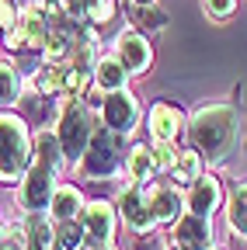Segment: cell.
Segmentation results:
<instances>
[{"label": "cell", "instance_id": "1", "mask_svg": "<svg viewBox=\"0 0 247 250\" xmlns=\"http://www.w3.org/2000/svg\"><path fill=\"white\" fill-rule=\"evenodd\" d=\"M240 118L230 104H205L188 118V139L199 156H205L209 164H223L230 149L237 146Z\"/></svg>", "mask_w": 247, "mask_h": 250}, {"label": "cell", "instance_id": "2", "mask_svg": "<svg viewBox=\"0 0 247 250\" xmlns=\"http://www.w3.org/2000/svg\"><path fill=\"white\" fill-rule=\"evenodd\" d=\"M32 164L35 146L28 136V122L11 111H0V184H21Z\"/></svg>", "mask_w": 247, "mask_h": 250}, {"label": "cell", "instance_id": "3", "mask_svg": "<svg viewBox=\"0 0 247 250\" xmlns=\"http://www.w3.org/2000/svg\"><path fill=\"white\" fill-rule=\"evenodd\" d=\"M122 139H126V136L112 132L108 125H98L94 136H90V143H87V149H84V156L77 160L80 174H84L87 181H105V177H112V174L122 167Z\"/></svg>", "mask_w": 247, "mask_h": 250}, {"label": "cell", "instance_id": "4", "mask_svg": "<svg viewBox=\"0 0 247 250\" xmlns=\"http://www.w3.org/2000/svg\"><path fill=\"white\" fill-rule=\"evenodd\" d=\"M94 115H90V108L84 104V101H70L63 111H59V129H56V136H59V146H63V156H67V164H77L80 156H84V149H87V143H90V136H94Z\"/></svg>", "mask_w": 247, "mask_h": 250}, {"label": "cell", "instance_id": "5", "mask_svg": "<svg viewBox=\"0 0 247 250\" xmlns=\"http://www.w3.org/2000/svg\"><path fill=\"white\" fill-rule=\"evenodd\" d=\"M56 170L42 167V164H32L28 167V174L21 177L18 184V205L24 212H49V202L56 195Z\"/></svg>", "mask_w": 247, "mask_h": 250}, {"label": "cell", "instance_id": "6", "mask_svg": "<svg viewBox=\"0 0 247 250\" xmlns=\"http://www.w3.org/2000/svg\"><path fill=\"white\" fill-rule=\"evenodd\" d=\"M118 215H122V223H126L133 233H150L153 226H157V219H153V212H150L146 184L129 181L126 188H122V195H118Z\"/></svg>", "mask_w": 247, "mask_h": 250}, {"label": "cell", "instance_id": "7", "mask_svg": "<svg viewBox=\"0 0 247 250\" xmlns=\"http://www.w3.org/2000/svg\"><path fill=\"white\" fill-rule=\"evenodd\" d=\"M101 122L108 125L112 132L118 136H129L136 129V122H139V101H136V94L126 87V90H112L105 104H101Z\"/></svg>", "mask_w": 247, "mask_h": 250}, {"label": "cell", "instance_id": "8", "mask_svg": "<svg viewBox=\"0 0 247 250\" xmlns=\"http://www.w3.org/2000/svg\"><path fill=\"white\" fill-rule=\"evenodd\" d=\"M115 219L118 212L108 205V202H87L84 212H80V226L87 233V243H98L105 250H115Z\"/></svg>", "mask_w": 247, "mask_h": 250}, {"label": "cell", "instance_id": "9", "mask_svg": "<svg viewBox=\"0 0 247 250\" xmlns=\"http://www.w3.org/2000/svg\"><path fill=\"white\" fill-rule=\"evenodd\" d=\"M115 59H118L129 73H143V70H150V62H153L150 39L139 35V31H122V35L115 39Z\"/></svg>", "mask_w": 247, "mask_h": 250}, {"label": "cell", "instance_id": "10", "mask_svg": "<svg viewBox=\"0 0 247 250\" xmlns=\"http://www.w3.org/2000/svg\"><path fill=\"white\" fill-rule=\"evenodd\" d=\"M220 202H223V188H220V181H216L212 174H199L188 184V198H184V208L188 212L209 219L216 208H220Z\"/></svg>", "mask_w": 247, "mask_h": 250}, {"label": "cell", "instance_id": "11", "mask_svg": "<svg viewBox=\"0 0 247 250\" xmlns=\"http://www.w3.org/2000/svg\"><path fill=\"white\" fill-rule=\"evenodd\" d=\"M146 198H150V212L157 223L164 226H174L178 219L184 215V202L178 195V184H146Z\"/></svg>", "mask_w": 247, "mask_h": 250}, {"label": "cell", "instance_id": "12", "mask_svg": "<svg viewBox=\"0 0 247 250\" xmlns=\"http://www.w3.org/2000/svg\"><path fill=\"white\" fill-rule=\"evenodd\" d=\"M184 129V111L171 101H157L150 108V139L153 143H174Z\"/></svg>", "mask_w": 247, "mask_h": 250}, {"label": "cell", "instance_id": "13", "mask_svg": "<svg viewBox=\"0 0 247 250\" xmlns=\"http://www.w3.org/2000/svg\"><path fill=\"white\" fill-rule=\"evenodd\" d=\"M174 243L184 247V250H209L212 247V226H209V219L205 215H181L178 223H174Z\"/></svg>", "mask_w": 247, "mask_h": 250}, {"label": "cell", "instance_id": "14", "mask_svg": "<svg viewBox=\"0 0 247 250\" xmlns=\"http://www.w3.org/2000/svg\"><path fill=\"white\" fill-rule=\"evenodd\" d=\"M52 18L45 14V7L39 4V0H32V4H24L21 11H18V24H21V31H24V39H28V45L32 49H42L45 45V39H49V24Z\"/></svg>", "mask_w": 247, "mask_h": 250}, {"label": "cell", "instance_id": "15", "mask_svg": "<svg viewBox=\"0 0 247 250\" xmlns=\"http://www.w3.org/2000/svg\"><path fill=\"white\" fill-rule=\"evenodd\" d=\"M21 240H24V250H63L56 240V223H49L42 212H28Z\"/></svg>", "mask_w": 247, "mask_h": 250}, {"label": "cell", "instance_id": "16", "mask_svg": "<svg viewBox=\"0 0 247 250\" xmlns=\"http://www.w3.org/2000/svg\"><path fill=\"white\" fill-rule=\"evenodd\" d=\"M84 195H80V188L73 184H56V195L49 202V215H52V223H63V219H80L84 212Z\"/></svg>", "mask_w": 247, "mask_h": 250}, {"label": "cell", "instance_id": "17", "mask_svg": "<svg viewBox=\"0 0 247 250\" xmlns=\"http://www.w3.org/2000/svg\"><path fill=\"white\" fill-rule=\"evenodd\" d=\"M32 146H35V164H42V167H49L56 174L67 167V156H63V146H59V136L56 132L39 129V136L32 139Z\"/></svg>", "mask_w": 247, "mask_h": 250}, {"label": "cell", "instance_id": "18", "mask_svg": "<svg viewBox=\"0 0 247 250\" xmlns=\"http://www.w3.org/2000/svg\"><path fill=\"white\" fill-rule=\"evenodd\" d=\"M126 80H129V70L122 66L115 56L98 59V66H94V87H101L105 94H112V90H126Z\"/></svg>", "mask_w": 247, "mask_h": 250}, {"label": "cell", "instance_id": "19", "mask_svg": "<svg viewBox=\"0 0 247 250\" xmlns=\"http://www.w3.org/2000/svg\"><path fill=\"white\" fill-rule=\"evenodd\" d=\"M226 223L237 236H247V181H233V188H230Z\"/></svg>", "mask_w": 247, "mask_h": 250}, {"label": "cell", "instance_id": "20", "mask_svg": "<svg viewBox=\"0 0 247 250\" xmlns=\"http://www.w3.org/2000/svg\"><path fill=\"white\" fill-rule=\"evenodd\" d=\"M153 170H157V164H153L150 146H133L129 156H126V174H129V181L146 184V181L153 177Z\"/></svg>", "mask_w": 247, "mask_h": 250}, {"label": "cell", "instance_id": "21", "mask_svg": "<svg viewBox=\"0 0 247 250\" xmlns=\"http://www.w3.org/2000/svg\"><path fill=\"white\" fill-rule=\"evenodd\" d=\"M32 87L39 94H45V98L59 94V90H63V66H56V62H42V66L32 73Z\"/></svg>", "mask_w": 247, "mask_h": 250}, {"label": "cell", "instance_id": "22", "mask_svg": "<svg viewBox=\"0 0 247 250\" xmlns=\"http://www.w3.org/2000/svg\"><path fill=\"white\" fill-rule=\"evenodd\" d=\"M199 174H202V156H199L195 149H181L178 160H174V167H171L174 184H192Z\"/></svg>", "mask_w": 247, "mask_h": 250}, {"label": "cell", "instance_id": "23", "mask_svg": "<svg viewBox=\"0 0 247 250\" xmlns=\"http://www.w3.org/2000/svg\"><path fill=\"white\" fill-rule=\"evenodd\" d=\"M21 101V77L14 66L0 62V108H11Z\"/></svg>", "mask_w": 247, "mask_h": 250}, {"label": "cell", "instance_id": "24", "mask_svg": "<svg viewBox=\"0 0 247 250\" xmlns=\"http://www.w3.org/2000/svg\"><path fill=\"white\" fill-rule=\"evenodd\" d=\"M56 240L63 250H80L87 243V233L80 226V219H63V223H56Z\"/></svg>", "mask_w": 247, "mask_h": 250}, {"label": "cell", "instance_id": "25", "mask_svg": "<svg viewBox=\"0 0 247 250\" xmlns=\"http://www.w3.org/2000/svg\"><path fill=\"white\" fill-rule=\"evenodd\" d=\"M21 108H24V115L28 118H39V125H45L52 115H56V108H52V98H45V94H24L21 98Z\"/></svg>", "mask_w": 247, "mask_h": 250}, {"label": "cell", "instance_id": "26", "mask_svg": "<svg viewBox=\"0 0 247 250\" xmlns=\"http://www.w3.org/2000/svg\"><path fill=\"white\" fill-rule=\"evenodd\" d=\"M84 18H87V21H94V24L112 21V18H115V0H87Z\"/></svg>", "mask_w": 247, "mask_h": 250}, {"label": "cell", "instance_id": "27", "mask_svg": "<svg viewBox=\"0 0 247 250\" xmlns=\"http://www.w3.org/2000/svg\"><path fill=\"white\" fill-rule=\"evenodd\" d=\"M133 21H136L139 28L157 31V28H164V24H167V14H164L160 7H150V4H146V7H139V11L133 14Z\"/></svg>", "mask_w": 247, "mask_h": 250}, {"label": "cell", "instance_id": "28", "mask_svg": "<svg viewBox=\"0 0 247 250\" xmlns=\"http://www.w3.org/2000/svg\"><path fill=\"white\" fill-rule=\"evenodd\" d=\"M150 153H153V164H157V170H171L174 160H178V149H174L171 143H153Z\"/></svg>", "mask_w": 247, "mask_h": 250}, {"label": "cell", "instance_id": "29", "mask_svg": "<svg viewBox=\"0 0 247 250\" xmlns=\"http://www.w3.org/2000/svg\"><path fill=\"white\" fill-rule=\"evenodd\" d=\"M4 49H11V52L28 49V39H24V31H21V24H18V21H14V24L4 31Z\"/></svg>", "mask_w": 247, "mask_h": 250}, {"label": "cell", "instance_id": "30", "mask_svg": "<svg viewBox=\"0 0 247 250\" xmlns=\"http://www.w3.org/2000/svg\"><path fill=\"white\" fill-rule=\"evenodd\" d=\"M237 7V0H205V11L216 18V21H226Z\"/></svg>", "mask_w": 247, "mask_h": 250}, {"label": "cell", "instance_id": "31", "mask_svg": "<svg viewBox=\"0 0 247 250\" xmlns=\"http://www.w3.org/2000/svg\"><path fill=\"white\" fill-rule=\"evenodd\" d=\"M18 21V4L14 0H0V31H7Z\"/></svg>", "mask_w": 247, "mask_h": 250}, {"label": "cell", "instance_id": "32", "mask_svg": "<svg viewBox=\"0 0 247 250\" xmlns=\"http://www.w3.org/2000/svg\"><path fill=\"white\" fill-rule=\"evenodd\" d=\"M0 250H24V240L21 236H7V240H0Z\"/></svg>", "mask_w": 247, "mask_h": 250}, {"label": "cell", "instance_id": "33", "mask_svg": "<svg viewBox=\"0 0 247 250\" xmlns=\"http://www.w3.org/2000/svg\"><path fill=\"white\" fill-rule=\"evenodd\" d=\"M80 250H105V247H98V243H84Z\"/></svg>", "mask_w": 247, "mask_h": 250}, {"label": "cell", "instance_id": "34", "mask_svg": "<svg viewBox=\"0 0 247 250\" xmlns=\"http://www.w3.org/2000/svg\"><path fill=\"white\" fill-rule=\"evenodd\" d=\"M136 4H139V7H146V4H153V0H136Z\"/></svg>", "mask_w": 247, "mask_h": 250}, {"label": "cell", "instance_id": "35", "mask_svg": "<svg viewBox=\"0 0 247 250\" xmlns=\"http://www.w3.org/2000/svg\"><path fill=\"white\" fill-rule=\"evenodd\" d=\"M167 250H184V247H178V243H171V247H167Z\"/></svg>", "mask_w": 247, "mask_h": 250}, {"label": "cell", "instance_id": "36", "mask_svg": "<svg viewBox=\"0 0 247 250\" xmlns=\"http://www.w3.org/2000/svg\"><path fill=\"white\" fill-rule=\"evenodd\" d=\"M209 250H220V247H209Z\"/></svg>", "mask_w": 247, "mask_h": 250}]
</instances>
